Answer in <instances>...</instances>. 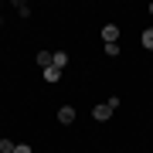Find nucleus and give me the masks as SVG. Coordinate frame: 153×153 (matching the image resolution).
Returning a JSON list of instances; mask_svg holds the SVG:
<instances>
[{
	"instance_id": "obj_1",
	"label": "nucleus",
	"mask_w": 153,
	"mask_h": 153,
	"mask_svg": "<svg viewBox=\"0 0 153 153\" xmlns=\"http://www.w3.org/2000/svg\"><path fill=\"white\" fill-rule=\"evenodd\" d=\"M116 109H119V95H112L109 102H99L95 109H92V119H99V123H105V119H109V116H112Z\"/></svg>"
},
{
	"instance_id": "obj_2",
	"label": "nucleus",
	"mask_w": 153,
	"mask_h": 153,
	"mask_svg": "<svg viewBox=\"0 0 153 153\" xmlns=\"http://www.w3.org/2000/svg\"><path fill=\"white\" fill-rule=\"evenodd\" d=\"M102 41L105 44H119V27H116V24H105L102 27Z\"/></svg>"
},
{
	"instance_id": "obj_3",
	"label": "nucleus",
	"mask_w": 153,
	"mask_h": 153,
	"mask_svg": "<svg viewBox=\"0 0 153 153\" xmlns=\"http://www.w3.org/2000/svg\"><path fill=\"white\" fill-rule=\"evenodd\" d=\"M58 123L61 126H71V123H75V109H71V105H61V109H58Z\"/></svg>"
},
{
	"instance_id": "obj_4",
	"label": "nucleus",
	"mask_w": 153,
	"mask_h": 153,
	"mask_svg": "<svg viewBox=\"0 0 153 153\" xmlns=\"http://www.w3.org/2000/svg\"><path fill=\"white\" fill-rule=\"evenodd\" d=\"M38 65L41 68H51V65H55V55H51V51H38Z\"/></svg>"
},
{
	"instance_id": "obj_5",
	"label": "nucleus",
	"mask_w": 153,
	"mask_h": 153,
	"mask_svg": "<svg viewBox=\"0 0 153 153\" xmlns=\"http://www.w3.org/2000/svg\"><path fill=\"white\" fill-rule=\"evenodd\" d=\"M58 78H61V68H55V65H51V68H44V82H51V85H55Z\"/></svg>"
},
{
	"instance_id": "obj_6",
	"label": "nucleus",
	"mask_w": 153,
	"mask_h": 153,
	"mask_svg": "<svg viewBox=\"0 0 153 153\" xmlns=\"http://www.w3.org/2000/svg\"><path fill=\"white\" fill-rule=\"evenodd\" d=\"M14 7H17V14H21V17H27V14H31V4H27V0H17Z\"/></svg>"
},
{
	"instance_id": "obj_7",
	"label": "nucleus",
	"mask_w": 153,
	"mask_h": 153,
	"mask_svg": "<svg viewBox=\"0 0 153 153\" xmlns=\"http://www.w3.org/2000/svg\"><path fill=\"white\" fill-rule=\"evenodd\" d=\"M14 150H17L14 140H0V153H14Z\"/></svg>"
},
{
	"instance_id": "obj_8",
	"label": "nucleus",
	"mask_w": 153,
	"mask_h": 153,
	"mask_svg": "<svg viewBox=\"0 0 153 153\" xmlns=\"http://www.w3.org/2000/svg\"><path fill=\"white\" fill-rule=\"evenodd\" d=\"M140 41H143V48H150V51H153V27H150V31H143V38H140Z\"/></svg>"
},
{
	"instance_id": "obj_9",
	"label": "nucleus",
	"mask_w": 153,
	"mask_h": 153,
	"mask_svg": "<svg viewBox=\"0 0 153 153\" xmlns=\"http://www.w3.org/2000/svg\"><path fill=\"white\" fill-rule=\"evenodd\" d=\"M68 65V55H65V51H58V55H55V68H65Z\"/></svg>"
},
{
	"instance_id": "obj_10",
	"label": "nucleus",
	"mask_w": 153,
	"mask_h": 153,
	"mask_svg": "<svg viewBox=\"0 0 153 153\" xmlns=\"http://www.w3.org/2000/svg\"><path fill=\"white\" fill-rule=\"evenodd\" d=\"M105 55H109V58H119V44H105Z\"/></svg>"
},
{
	"instance_id": "obj_11",
	"label": "nucleus",
	"mask_w": 153,
	"mask_h": 153,
	"mask_svg": "<svg viewBox=\"0 0 153 153\" xmlns=\"http://www.w3.org/2000/svg\"><path fill=\"white\" fill-rule=\"evenodd\" d=\"M14 153H31V146H27V143H17V150Z\"/></svg>"
},
{
	"instance_id": "obj_12",
	"label": "nucleus",
	"mask_w": 153,
	"mask_h": 153,
	"mask_svg": "<svg viewBox=\"0 0 153 153\" xmlns=\"http://www.w3.org/2000/svg\"><path fill=\"white\" fill-rule=\"evenodd\" d=\"M150 14H153V4H150Z\"/></svg>"
}]
</instances>
